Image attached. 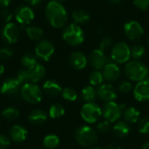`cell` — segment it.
I'll use <instances>...</instances> for the list:
<instances>
[{"instance_id":"obj_1","label":"cell","mask_w":149,"mask_h":149,"mask_svg":"<svg viewBox=\"0 0 149 149\" xmlns=\"http://www.w3.org/2000/svg\"><path fill=\"white\" fill-rule=\"evenodd\" d=\"M45 17L51 25L54 28H61L67 22V12L64 6L58 2L51 1L45 7Z\"/></svg>"},{"instance_id":"obj_2","label":"cell","mask_w":149,"mask_h":149,"mask_svg":"<svg viewBox=\"0 0 149 149\" xmlns=\"http://www.w3.org/2000/svg\"><path fill=\"white\" fill-rule=\"evenodd\" d=\"M74 137L79 145L84 148L93 147L98 141V134L96 131L88 126H82L74 133Z\"/></svg>"},{"instance_id":"obj_3","label":"cell","mask_w":149,"mask_h":149,"mask_svg":"<svg viewBox=\"0 0 149 149\" xmlns=\"http://www.w3.org/2000/svg\"><path fill=\"white\" fill-rule=\"evenodd\" d=\"M148 71V69L146 65L138 60H133L127 63L124 68L125 75L129 79L137 82L146 79Z\"/></svg>"},{"instance_id":"obj_4","label":"cell","mask_w":149,"mask_h":149,"mask_svg":"<svg viewBox=\"0 0 149 149\" xmlns=\"http://www.w3.org/2000/svg\"><path fill=\"white\" fill-rule=\"evenodd\" d=\"M63 39L68 45L77 46L84 42L85 34L77 24H70L63 31Z\"/></svg>"},{"instance_id":"obj_5","label":"cell","mask_w":149,"mask_h":149,"mask_svg":"<svg viewBox=\"0 0 149 149\" xmlns=\"http://www.w3.org/2000/svg\"><path fill=\"white\" fill-rule=\"evenodd\" d=\"M80 115L86 122L93 124L102 116V109L94 102H86L81 108Z\"/></svg>"},{"instance_id":"obj_6","label":"cell","mask_w":149,"mask_h":149,"mask_svg":"<svg viewBox=\"0 0 149 149\" xmlns=\"http://www.w3.org/2000/svg\"><path fill=\"white\" fill-rule=\"evenodd\" d=\"M21 96L24 100L30 104L39 103L42 100L40 88L34 83H26L21 89Z\"/></svg>"},{"instance_id":"obj_7","label":"cell","mask_w":149,"mask_h":149,"mask_svg":"<svg viewBox=\"0 0 149 149\" xmlns=\"http://www.w3.org/2000/svg\"><path fill=\"white\" fill-rule=\"evenodd\" d=\"M112 59L118 64H124L131 58L130 47L125 42L116 43L111 51Z\"/></svg>"},{"instance_id":"obj_8","label":"cell","mask_w":149,"mask_h":149,"mask_svg":"<svg viewBox=\"0 0 149 149\" xmlns=\"http://www.w3.org/2000/svg\"><path fill=\"white\" fill-rule=\"evenodd\" d=\"M124 106H120L114 101L107 102L102 108V115L104 119L110 123L117 122L122 116V109Z\"/></svg>"},{"instance_id":"obj_9","label":"cell","mask_w":149,"mask_h":149,"mask_svg":"<svg viewBox=\"0 0 149 149\" xmlns=\"http://www.w3.org/2000/svg\"><path fill=\"white\" fill-rule=\"evenodd\" d=\"M54 53V45L53 44L46 39L41 40L35 48L36 56L45 61H48L52 54Z\"/></svg>"},{"instance_id":"obj_10","label":"cell","mask_w":149,"mask_h":149,"mask_svg":"<svg viewBox=\"0 0 149 149\" xmlns=\"http://www.w3.org/2000/svg\"><path fill=\"white\" fill-rule=\"evenodd\" d=\"M15 17L17 23L23 27L27 25L34 19V12L31 8L25 5L19 6L15 11Z\"/></svg>"},{"instance_id":"obj_11","label":"cell","mask_w":149,"mask_h":149,"mask_svg":"<svg viewBox=\"0 0 149 149\" xmlns=\"http://www.w3.org/2000/svg\"><path fill=\"white\" fill-rule=\"evenodd\" d=\"M124 32L127 38L133 41H136L143 36L144 30L138 22L129 21L124 26Z\"/></svg>"},{"instance_id":"obj_12","label":"cell","mask_w":149,"mask_h":149,"mask_svg":"<svg viewBox=\"0 0 149 149\" xmlns=\"http://www.w3.org/2000/svg\"><path fill=\"white\" fill-rule=\"evenodd\" d=\"M2 37L3 39L9 43L13 44L16 43L19 38V29L14 23H7L2 31Z\"/></svg>"},{"instance_id":"obj_13","label":"cell","mask_w":149,"mask_h":149,"mask_svg":"<svg viewBox=\"0 0 149 149\" xmlns=\"http://www.w3.org/2000/svg\"><path fill=\"white\" fill-rule=\"evenodd\" d=\"M89 63L93 68L100 70L104 68V66L108 63L107 57L103 51H101L100 49H96L90 53Z\"/></svg>"},{"instance_id":"obj_14","label":"cell","mask_w":149,"mask_h":149,"mask_svg":"<svg viewBox=\"0 0 149 149\" xmlns=\"http://www.w3.org/2000/svg\"><path fill=\"white\" fill-rule=\"evenodd\" d=\"M98 97L106 102L113 101L117 98V91L111 84L100 85L97 89Z\"/></svg>"},{"instance_id":"obj_15","label":"cell","mask_w":149,"mask_h":149,"mask_svg":"<svg viewBox=\"0 0 149 149\" xmlns=\"http://www.w3.org/2000/svg\"><path fill=\"white\" fill-rule=\"evenodd\" d=\"M134 96L140 102L149 100V82L147 79L137 83L134 88Z\"/></svg>"},{"instance_id":"obj_16","label":"cell","mask_w":149,"mask_h":149,"mask_svg":"<svg viewBox=\"0 0 149 149\" xmlns=\"http://www.w3.org/2000/svg\"><path fill=\"white\" fill-rule=\"evenodd\" d=\"M102 74L104 79L108 82H113L120 77V69L115 63L108 62L104 66Z\"/></svg>"},{"instance_id":"obj_17","label":"cell","mask_w":149,"mask_h":149,"mask_svg":"<svg viewBox=\"0 0 149 149\" xmlns=\"http://www.w3.org/2000/svg\"><path fill=\"white\" fill-rule=\"evenodd\" d=\"M20 83L16 78H9L7 79L1 86V93L6 95H15L17 93L19 90Z\"/></svg>"},{"instance_id":"obj_18","label":"cell","mask_w":149,"mask_h":149,"mask_svg":"<svg viewBox=\"0 0 149 149\" xmlns=\"http://www.w3.org/2000/svg\"><path fill=\"white\" fill-rule=\"evenodd\" d=\"M70 64L74 69L82 70L87 65V58L82 52H75L70 56Z\"/></svg>"},{"instance_id":"obj_19","label":"cell","mask_w":149,"mask_h":149,"mask_svg":"<svg viewBox=\"0 0 149 149\" xmlns=\"http://www.w3.org/2000/svg\"><path fill=\"white\" fill-rule=\"evenodd\" d=\"M27 72H28L30 80L33 83L38 82L45 75V69L44 68L43 65H41L38 63L36 65H32L31 67L28 68Z\"/></svg>"},{"instance_id":"obj_20","label":"cell","mask_w":149,"mask_h":149,"mask_svg":"<svg viewBox=\"0 0 149 149\" xmlns=\"http://www.w3.org/2000/svg\"><path fill=\"white\" fill-rule=\"evenodd\" d=\"M27 134L28 133L25 130V128L20 125H14L10 131V135L11 140L17 143L25 141L27 137Z\"/></svg>"},{"instance_id":"obj_21","label":"cell","mask_w":149,"mask_h":149,"mask_svg":"<svg viewBox=\"0 0 149 149\" xmlns=\"http://www.w3.org/2000/svg\"><path fill=\"white\" fill-rule=\"evenodd\" d=\"M43 89L46 94H48L51 97H58L60 93H62V88L61 86L54 80H47L44 86Z\"/></svg>"},{"instance_id":"obj_22","label":"cell","mask_w":149,"mask_h":149,"mask_svg":"<svg viewBox=\"0 0 149 149\" xmlns=\"http://www.w3.org/2000/svg\"><path fill=\"white\" fill-rule=\"evenodd\" d=\"M113 131L114 135L117 138H125L128 135V134L130 133V127L128 125V123H127L126 121H122V120H118L113 127Z\"/></svg>"},{"instance_id":"obj_23","label":"cell","mask_w":149,"mask_h":149,"mask_svg":"<svg viewBox=\"0 0 149 149\" xmlns=\"http://www.w3.org/2000/svg\"><path fill=\"white\" fill-rule=\"evenodd\" d=\"M122 115H123L124 120L127 123L133 124V123L137 122L140 120L141 113L136 108H134L133 107H127V108L125 109V111L123 112Z\"/></svg>"},{"instance_id":"obj_24","label":"cell","mask_w":149,"mask_h":149,"mask_svg":"<svg viewBox=\"0 0 149 149\" xmlns=\"http://www.w3.org/2000/svg\"><path fill=\"white\" fill-rule=\"evenodd\" d=\"M29 121L31 124H35V125H41L43 123H45L47 120V114L45 112L39 110V109H36L31 112V113L29 114Z\"/></svg>"},{"instance_id":"obj_25","label":"cell","mask_w":149,"mask_h":149,"mask_svg":"<svg viewBox=\"0 0 149 149\" xmlns=\"http://www.w3.org/2000/svg\"><path fill=\"white\" fill-rule=\"evenodd\" d=\"M97 97V90L93 86H87L81 91V98L86 102H93Z\"/></svg>"},{"instance_id":"obj_26","label":"cell","mask_w":149,"mask_h":149,"mask_svg":"<svg viewBox=\"0 0 149 149\" xmlns=\"http://www.w3.org/2000/svg\"><path fill=\"white\" fill-rule=\"evenodd\" d=\"M72 18L75 24H86L90 20V15L84 10H76L72 12Z\"/></svg>"},{"instance_id":"obj_27","label":"cell","mask_w":149,"mask_h":149,"mask_svg":"<svg viewBox=\"0 0 149 149\" xmlns=\"http://www.w3.org/2000/svg\"><path fill=\"white\" fill-rule=\"evenodd\" d=\"M28 37L32 40H39L43 37V31L38 26H29L26 28Z\"/></svg>"},{"instance_id":"obj_28","label":"cell","mask_w":149,"mask_h":149,"mask_svg":"<svg viewBox=\"0 0 149 149\" xmlns=\"http://www.w3.org/2000/svg\"><path fill=\"white\" fill-rule=\"evenodd\" d=\"M103 80H104L103 74L99 70L92 72L89 75V82H90L91 86H100L102 84Z\"/></svg>"},{"instance_id":"obj_29","label":"cell","mask_w":149,"mask_h":149,"mask_svg":"<svg viewBox=\"0 0 149 149\" xmlns=\"http://www.w3.org/2000/svg\"><path fill=\"white\" fill-rule=\"evenodd\" d=\"M59 144V138L55 134H49L44 139V146L47 149H54Z\"/></svg>"},{"instance_id":"obj_30","label":"cell","mask_w":149,"mask_h":149,"mask_svg":"<svg viewBox=\"0 0 149 149\" xmlns=\"http://www.w3.org/2000/svg\"><path fill=\"white\" fill-rule=\"evenodd\" d=\"M65 114V108L60 104H54L50 107L49 115L52 119H58Z\"/></svg>"},{"instance_id":"obj_31","label":"cell","mask_w":149,"mask_h":149,"mask_svg":"<svg viewBox=\"0 0 149 149\" xmlns=\"http://www.w3.org/2000/svg\"><path fill=\"white\" fill-rule=\"evenodd\" d=\"M130 52H131V57L134 59L139 60V59H141L144 56L145 49L141 45H133L130 48Z\"/></svg>"},{"instance_id":"obj_32","label":"cell","mask_w":149,"mask_h":149,"mask_svg":"<svg viewBox=\"0 0 149 149\" xmlns=\"http://www.w3.org/2000/svg\"><path fill=\"white\" fill-rule=\"evenodd\" d=\"M38 62H37V58L34 55L31 54V53H26L24 54L22 58H21V64L24 67H27V68H30L31 67L32 65H36Z\"/></svg>"},{"instance_id":"obj_33","label":"cell","mask_w":149,"mask_h":149,"mask_svg":"<svg viewBox=\"0 0 149 149\" xmlns=\"http://www.w3.org/2000/svg\"><path fill=\"white\" fill-rule=\"evenodd\" d=\"M62 96L65 100L75 101L78 98V93L75 89L71 87H66L62 91Z\"/></svg>"},{"instance_id":"obj_34","label":"cell","mask_w":149,"mask_h":149,"mask_svg":"<svg viewBox=\"0 0 149 149\" xmlns=\"http://www.w3.org/2000/svg\"><path fill=\"white\" fill-rule=\"evenodd\" d=\"M18 115H19L18 111L16 108H14V107L6 108L2 113V116L5 120H16L18 117Z\"/></svg>"},{"instance_id":"obj_35","label":"cell","mask_w":149,"mask_h":149,"mask_svg":"<svg viewBox=\"0 0 149 149\" xmlns=\"http://www.w3.org/2000/svg\"><path fill=\"white\" fill-rule=\"evenodd\" d=\"M138 130L141 134H149V117H143L139 120Z\"/></svg>"},{"instance_id":"obj_36","label":"cell","mask_w":149,"mask_h":149,"mask_svg":"<svg viewBox=\"0 0 149 149\" xmlns=\"http://www.w3.org/2000/svg\"><path fill=\"white\" fill-rule=\"evenodd\" d=\"M134 90V86L132 85L131 82L127 81V80H124L119 86V92L126 94V93H129Z\"/></svg>"},{"instance_id":"obj_37","label":"cell","mask_w":149,"mask_h":149,"mask_svg":"<svg viewBox=\"0 0 149 149\" xmlns=\"http://www.w3.org/2000/svg\"><path fill=\"white\" fill-rule=\"evenodd\" d=\"M111 129V123L107 120H103L100 121L98 125H97V130L99 133L101 134H107V132H109Z\"/></svg>"},{"instance_id":"obj_38","label":"cell","mask_w":149,"mask_h":149,"mask_svg":"<svg viewBox=\"0 0 149 149\" xmlns=\"http://www.w3.org/2000/svg\"><path fill=\"white\" fill-rule=\"evenodd\" d=\"M112 43H113L112 38L109 37H106L101 40V42L100 44V49L105 52L106 51L109 50L112 47Z\"/></svg>"},{"instance_id":"obj_39","label":"cell","mask_w":149,"mask_h":149,"mask_svg":"<svg viewBox=\"0 0 149 149\" xmlns=\"http://www.w3.org/2000/svg\"><path fill=\"white\" fill-rule=\"evenodd\" d=\"M16 79L18 80V82H19L20 84H23V83L26 84V83L30 80L29 75H28V72H27L26 70H20V71L17 72V78H16Z\"/></svg>"},{"instance_id":"obj_40","label":"cell","mask_w":149,"mask_h":149,"mask_svg":"<svg viewBox=\"0 0 149 149\" xmlns=\"http://www.w3.org/2000/svg\"><path fill=\"white\" fill-rule=\"evenodd\" d=\"M134 4L141 10H147L149 9V0H134Z\"/></svg>"},{"instance_id":"obj_41","label":"cell","mask_w":149,"mask_h":149,"mask_svg":"<svg viewBox=\"0 0 149 149\" xmlns=\"http://www.w3.org/2000/svg\"><path fill=\"white\" fill-rule=\"evenodd\" d=\"M13 55V51L10 47H3L0 49V58L8 59Z\"/></svg>"},{"instance_id":"obj_42","label":"cell","mask_w":149,"mask_h":149,"mask_svg":"<svg viewBox=\"0 0 149 149\" xmlns=\"http://www.w3.org/2000/svg\"><path fill=\"white\" fill-rule=\"evenodd\" d=\"M10 146V140L3 134H0V149H6Z\"/></svg>"},{"instance_id":"obj_43","label":"cell","mask_w":149,"mask_h":149,"mask_svg":"<svg viewBox=\"0 0 149 149\" xmlns=\"http://www.w3.org/2000/svg\"><path fill=\"white\" fill-rule=\"evenodd\" d=\"M1 17L3 18V20L6 23H10V21L12 18V14L11 12L8 10V9H4L2 13H1Z\"/></svg>"},{"instance_id":"obj_44","label":"cell","mask_w":149,"mask_h":149,"mask_svg":"<svg viewBox=\"0 0 149 149\" xmlns=\"http://www.w3.org/2000/svg\"><path fill=\"white\" fill-rule=\"evenodd\" d=\"M106 149H121V147L116 142H110L107 145Z\"/></svg>"},{"instance_id":"obj_45","label":"cell","mask_w":149,"mask_h":149,"mask_svg":"<svg viewBox=\"0 0 149 149\" xmlns=\"http://www.w3.org/2000/svg\"><path fill=\"white\" fill-rule=\"evenodd\" d=\"M12 0H0V6L3 7H6L8 5H10L11 3Z\"/></svg>"},{"instance_id":"obj_46","label":"cell","mask_w":149,"mask_h":149,"mask_svg":"<svg viewBox=\"0 0 149 149\" xmlns=\"http://www.w3.org/2000/svg\"><path fill=\"white\" fill-rule=\"evenodd\" d=\"M28 4H30V5H38L42 0H24Z\"/></svg>"},{"instance_id":"obj_47","label":"cell","mask_w":149,"mask_h":149,"mask_svg":"<svg viewBox=\"0 0 149 149\" xmlns=\"http://www.w3.org/2000/svg\"><path fill=\"white\" fill-rule=\"evenodd\" d=\"M141 149H149V141H147V142H145L143 145H142V147H141Z\"/></svg>"},{"instance_id":"obj_48","label":"cell","mask_w":149,"mask_h":149,"mask_svg":"<svg viewBox=\"0 0 149 149\" xmlns=\"http://www.w3.org/2000/svg\"><path fill=\"white\" fill-rule=\"evenodd\" d=\"M3 72H4V67H3V65L0 63V77L3 75Z\"/></svg>"},{"instance_id":"obj_49","label":"cell","mask_w":149,"mask_h":149,"mask_svg":"<svg viewBox=\"0 0 149 149\" xmlns=\"http://www.w3.org/2000/svg\"><path fill=\"white\" fill-rule=\"evenodd\" d=\"M111 3H113V4H116V3H119L121 0H108Z\"/></svg>"},{"instance_id":"obj_50","label":"cell","mask_w":149,"mask_h":149,"mask_svg":"<svg viewBox=\"0 0 149 149\" xmlns=\"http://www.w3.org/2000/svg\"><path fill=\"white\" fill-rule=\"evenodd\" d=\"M146 79L149 82V70L148 71V74H147V77H146Z\"/></svg>"},{"instance_id":"obj_51","label":"cell","mask_w":149,"mask_h":149,"mask_svg":"<svg viewBox=\"0 0 149 149\" xmlns=\"http://www.w3.org/2000/svg\"><path fill=\"white\" fill-rule=\"evenodd\" d=\"M52 1H55V2H58V3H61V2H64L65 0H52Z\"/></svg>"},{"instance_id":"obj_52","label":"cell","mask_w":149,"mask_h":149,"mask_svg":"<svg viewBox=\"0 0 149 149\" xmlns=\"http://www.w3.org/2000/svg\"><path fill=\"white\" fill-rule=\"evenodd\" d=\"M90 149H102L101 148H99V147H93V148H91Z\"/></svg>"},{"instance_id":"obj_53","label":"cell","mask_w":149,"mask_h":149,"mask_svg":"<svg viewBox=\"0 0 149 149\" xmlns=\"http://www.w3.org/2000/svg\"><path fill=\"white\" fill-rule=\"evenodd\" d=\"M148 46H149V39H148Z\"/></svg>"}]
</instances>
